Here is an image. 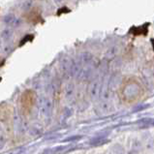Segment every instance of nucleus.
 I'll use <instances>...</instances> for the list:
<instances>
[{
    "label": "nucleus",
    "mask_w": 154,
    "mask_h": 154,
    "mask_svg": "<svg viewBox=\"0 0 154 154\" xmlns=\"http://www.w3.org/2000/svg\"><path fill=\"white\" fill-rule=\"evenodd\" d=\"M147 27H148V23L140 26V27H134L131 29V33H133L134 35H146Z\"/></svg>",
    "instance_id": "nucleus-6"
},
{
    "label": "nucleus",
    "mask_w": 154,
    "mask_h": 154,
    "mask_svg": "<svg viewBox=\"0 0 154 154\" xmlns=\"http://www.w3.org/2000/svg\"><path fill=\"white\" fill-rule=\"evenodd\" d=\"M75 92H76V86L73 82H66L63 88H62V94L63 98L66 102L70 103L75 98Z\"/></svg>",
    "instance_id": "nucleus-3"
},
{
    "label": "nucleus",
    "mask_w": 154,
    "mask_h": 154,
    "mask_svg": "<svg viewBox=\"0 0 154 154\" xmlns=\"http://www.w3.org/2000/svg\"><path fill=\"white\" fill-rule=\"evenodd\" d=\"M36 102L41 116L45 118L49 117L54 109V99L46 95H39L36 98Z\"/></svg>",
    "instance_id": "nucleus-2"
},
{
    "label": "nucleus",
    "mask_w": 154,
    "mask_h": 154,
    "mask_svg": "<svg viewBox=\"0 0 154 154\" xmlns=\"http://www.w3.org/2000/svg\"><path fill=\"white\" fill-rule=\"evenodd\" d=\"M44 131V128L41 123H33V124L29 125V129H28V132L32 136H39L43 133Z\"/></svg>",
    "instance_id": "nucleus-5"
},
{
    "label": "nucleus",
    "mask_w": 154,
    "mask_h": 154,
    "mask_svg": "<svg viewBox=\"0 0 154 154\" xmlns=\"http://www.w3.org/2000/svg\"><path fill=\"white\" fill-rule=\"evenodd\" d=\"M2 133H0V149H2L4 147V146L6 144V135H4Z\"/></svg>",
    "instance_id": "nucleus-7"
},
{
    "label": "nucleus",
    "mask_w": 154,
    "mask_h": 154,
    "mask_svg": "<svg viewBox=\"0 0 154 154\" xmlns=\"http://www.w3.org/2000/svg\"><path fill=\"white\" fill-rule=\"evenodd\" d=\"M47 92H48V96H49V97H51V99L55 98L60 92V83L55 81L52 82L51 85L47 86Z\"/></svg>",
    "instance_id": "nucleus-4"
},
{
    "label": "nucleus",
    "mask_w": 154,
    "mask_h": 154,
    "mask_svg": "<svg viewBox=\"0 0 154 154\" xmlns=\"http://www.w3.org/2000/svg\"><path fill=\"white\" fill-rule=\"evenodd\" d=\"M143 94V86L140 82L135 78H130L123 82L120 89V96L126 103L133 104L142 98Z\"/></svg>",
    "instance_id": "nucleus-1"
},
{
    "label": "nucleus",
    "mask_w": 154,
    "mask_h": 154,
    "mask_svg": "<svg viewBox=\"0 0 154 154\" xmlns=\"http://www.w3.org/2000/svg\"><path fill=\"white\" fill-rule=\"evenodd\" d=\"M152 43L154 44V40H152ZM153 48H154V46H153Z\"/></svg>",
    "instance_id": "nucleus-8"
}]
</instances>
